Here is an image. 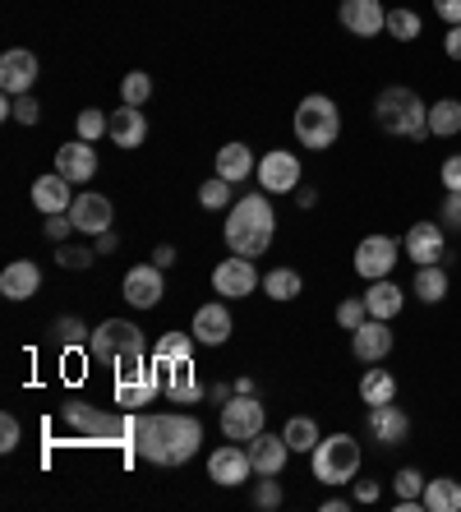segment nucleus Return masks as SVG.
<instances>
[{
	"mask_svg": "<svg viewBox=\"0 0 461 512\" xmlns=\"http://www.w3.org/2000/svg\"><path fill=\"white\" fill-rule=\"evenodd\" d=\"M153 360H166V365L171 360H194V333H162Z\"/></svg>",
	"mask_w": 461,
	"mask_h": 512,
	"instance_id": "36",
	"label": "nucleus"
},
{
	"mask_svg": "<svg viewBox=\"0 0 461 512\" xmlns=\"http://www.w3.org/2000/svg\"><path fill=\"white\" fill-rule=\"evenodd\" d=\"M102 134H111V116H102L97 107H83V111H79V139L97 143Z\"/></svg>",
	"mask_w": 461,
	"mask_h": 512,
	"instance_id": "41",
	"label": "nucleus"
},
{
	"mask_svg": "<svg viewBox=\"0 0 461 512\" xmlns=\"http://www.w3.org/2000/svg\"><path fill=\"white\" fill-rule=\"evenodd\" d=\"M282 439H286L291 453H314V443H319L323 434H319V425H314L309 416H291L286 420V429H282Z\"/></svg>",
	"mask_w": 461,
	"mask_h": 512,
	"instance_id": "35",
	"label": "nucleus"
},
{
	"mask_svg": "<svg viewBox=\"0 0 461 512\" xmlns=\"http://www.w3.org/2000/svg\"><path fill=\"white\" fill-rule=\"evenodd\" d=\"M65 425L88 434V439H125L134 429L130 416H111V411H97L88 402H65Z\"/></svg>",
	"mask_w": 461,
	"mask_h": 512,
	"instance_id": "8",
	"label": "nucleus"
},
{
	"mask_svg": "<svg viewBox=\"0 0 461 512\" xmlns=\"http://www.w3.org/2000/svg\"><path fill=\"white\" fill-rule=\"evenodd\" d=\"M383 494L379 480H355V503H374Z\"/></svg>",
	"mask_w": 461,
	"mask_h": 512,
	"instance_id": "52",
	"label": "nucleus"
},
{
	"mask_svg": "<svg viewBox=\"0 0 461 512\" xmlns=\"http://www.w3.org/2000/svg\"><path fill=\"white\" fill-rule=\"evenodd\" d=\"M70 222L83 236H102V231H111V222H116V208H111L107 194H74Z\"/></svg>",
	"mask_w": 461,
	"mask_h": 512,
	"instance_id": "18",
	"label": "nucleus"
},
{
	"mask_svg": "<svg viewBox=\"0 0 461 512\" xmlns=\"http://www.w3.org/2000/svg\"><path fill=\"white\" fill-rule=\"evenodd\" d=\"M97 245H102V254H111V250H116V245H120V240H116V231H102V236H97Z\"/></svg>",
	"mask_w": 461,
	"mask_h": 512,
	"instance_id": "56",
	"label": "nucleus"
},
{
	"mask_svg": "<svg viewBox=\"0 0 461 512\" xmlns=\"http://www.w3.org/2000/svg\"><path fill=\"white\" fill-rule=\"evenodd\" d=\"M37 286H42V268L33 259H14L0 273V296L5 300H28V296H37Z\"/></svg>",
	"mask_w": 461,
	"mask_h": 512,
	"instance_id": "26",
	"label": "nucleus"
},
{
	"mask_svg": "<svg viewBox=\"0 0 461 512\" xmlns=\"http://www.w3.org/2000/svg\"><path fill=\"white\" fill-rule=\"evenodd\" d=\"M296 203H300V208H314V203H319V194H314V190H305V185H300V190H296Z\"/></svg>",
	"mask_w": 461,
	"mask_h": 512,
	"instance_id": "55",
	"label": "nucleus"
},
{
	"mask_svg": "<svg viewBox=\"0 0 461 512\" xmlns=\"http://www.w3.org/2000/svg\"><path fill=\"white\" fill-rule=\"evenodd\" d=\"M365 429H369V439H374V443H383V448H397V443L411 439V416H406L397 402H383V406H369Z\"/></svg>",
	"mask_w": 461,
	"mask_h": 512,
	"instance_id": "15",
	"label": "nucleus"
},
{
	"mask_svg": "<svg viewBox=\"0 0 461 512\" xmlns=\"http://www.w3.org/2000/svg\"><path fill=\"white\" fill-rule=\"evenodd\" d=\"M254 171H259V157H254L249 143H226V148H217V176L222 180L240 185V180H249Z\"/></svg>",
	"mask_w": 461,
	"mask_h": 512,
	"instance_id": "28",
	"label": "nucleus"
},
{
	"mask_svg": "<svg viewBox=\"0 0 461 512\" xmlns=\"http://www.w3.org/2000/svg\"><path fill=\"white\" fill-rule=\"evenodd\" d=\"M231 310L226 305H199L194 310V323H190V333H194V342L199 346H222V342H231Z\"/></svg>",
	"mask_w": 461,
	"mask_h": 512,
	"instance_id": "24",
	"label": "nucleus"
},
{
	"mask_svg": "<svg viewBox=\"0 0 461 512\" xmlns=\"http://www.w3.org/2000/svg\"><path fill=\"white\" fill-rule=\"evenodd\" d=\"M88 337H93V333H88V328H83V319H74V314L56 323V342L60 346H79V342L88 346Z\"/></svg>",
	"mask_w": 461,
	"mask_h": 512,
	"instance_id": "46",
	"label": "nucleus"
},
{
	"mask_svg": "<svg viewBox=\"0 0 461 512\" xmlns=\"http://www.w3.org/2000/svg\"><path fill=\"white\" fill-rule=\"evenodd\" d=\"M309 466H314V480L328 489L351 485L360 476V439L355 434H328V439L314 443L309 453Z\"/></svg>",
	"mask_w": 461,
	"mask_h": 512,
	"instance_id": "5",
	"label": "nucleus"
},
{
	"mask_svg": "<svg viewBox=\"0 0 461 512\" xmlns=\"http://www.w3.org/2000/svg\"><path fill=\"white\" fill-rule=\"evenodd\" d=\"M120 291H125V300H130L134 310H153L157 300L166 296L162 268H157V263H139V268H130V273H125Z\"/></svg>",
	"mask_w": 461,
	"mask_h": 512,
	"instance_id": "22",
	"label": "nucleus"
},
{
	"mask_svg": "<svg viewBox=\"0 0 461 512\" xmlns=\"http://www.w3.org/2000/svg\"><path fill=\"white\" fill-rule=\"evenodd\" d=\"M14 448H19V420L5 411L0 416V453H14Z\"/></svg>",
	"mask_w": 461,
	"mask_h": 512,
	"instance_id": "49",
	"label": "nucleus"
},
{
	"mask_svg": "<svg viewBox=\"0 0 461 512\" xmlns=\"http://www.w3.org/2000/svg\"><path fill=\"white\" fill-rule=\"evenodd\" d=\"M162 388V370L157 365H134V370H120V383H116V406L120 411H139L148 406Z\"/></svg>",
	"mask_w": 461,
	"mask_h": 512,
	"instance_id": "11",
	"label": "nucleus"
},
{
	"mask_svg": "<svg viewBox=\"0 0 461 512\" xmlns=\"http://www.w3.org/2000/svg\"><path fill=\"white\" fill-rule=\"evenodd\" d=\"M56 263L60 268H70V273H83V268H93V250H83V245H56Z\"/></svg>",
	"mask_w": 461,
	"mask_h": 512,
	"instance_id": "43",
	"label": "nucleus"
},
{
	"mask_svg": "<svg viewBox=\"0 0 461 512\" xmlns=\"http://www.w3.org/2000/svg\"><path fill=\"white\" fill-rule=\"evenodd\" d=\"M369 319V310H365V296H346L342 305H337V323H342L346 333H355L360 323Z\"/></svg>",
	"mask_w": 461,
	"mask_h": 512,
	"instance_id": "44",
	"label": "nucleus"
},
{
	"mask_svg": "<svg viewBox=\"0 0 461 512\" xmlns=\"http://www.w3.org/2000/svg\"><path fill=\"white\" fill-rule=\"evenodd\" d=\"M392 328H388V319H365L360 328L351 333V351H355V360H365V365H379V360H388L392 356Z\"/></svg>",
	"mask_w": 461,
	"mask_h": 512,
	"instance_id": "21",
	"label": "nucleus"
},
{
	"mask_svg": "<svg viewBox=\"0 0 461 512\" xmlns=\"http://www.w3.org/2000/svg\"><path fill=\"white\" fill-rule=\"evenodd\" d=\"M448 268L443 263H425V268H415V296L425 300V305H438V300H448Z\"/></svg>",
	"mask_w": 461,
	"mask_h": 512,
	"instance_id": "32",
	"label": "nucleus"
},
{
	"mask_svg": "<svg viewBox=\"0 0 461 512\" xmlns=\"http://www.w3.org/2000/svg\"><path fill=\"white\" fill-rule=\"evenodd\" d=\"M37 56L28 47H10L5 56H0V88L10 97H19V93H33V84H37Z\"/></svg>",
	"mask_w": 461,
	"mask_h": 512,
	"instance_id": "19",
	"label": "nucleus"
},
{
	"mask_svg": "<svg viewBox=\"0 0 461 512\" xmlns=\"http://www.w3.org/2000/svg\"><path fill=\"white\" fill-rule=\"evenodd\" d=\"M70 203H74V185L60 176V171H47V176L33 180V208H37L42 217L70 213Z\"/></svg>",
	"mask_w": 461,
	"mask_h": 512,
	"instance_id": "23",
	"label": "nucleus"
},
{
	"mask_svg": "<svg viewBox=\"0 0 461 512\" xmlns=\"http://www.w3.org/2000/svg\"><path fill=\"white\" fill-rule=\"evenodd\" d=\"M143 351H148L143 328L130 323V319H107L102 328H93V337H88V356H93L97 365L116 370V374L143 365Z\"/></svg>",
	"mask_w": 461,
	"mask_h": 512,
	"instance_id": "4",
	"label": "nucleus"
},
{
	"mask_svg": "<svg viewBox=\"0 0 461 512\" xmlns=\"http://www.w3.org/2000/svg\"><path fill=\"white\" fill-rule=\"evenodd\" d=\"M425 485H429V480L420 476L415 466H402V471L392 476V489H397V499H420V494H425Z\"/></svg>",
	"mask_w": 461,
	"mask_h": 512,
	"instance_id": "42",
	"label": "nucleus"
},
{
	"mask_svg": "<svg viewBox=\"0 0 461 512\" xmlns=\"http://www.w3.org/2000/svg\"><path fill=\"white\" fill-rule=\"evenodd\" d=\"M420 503H425V512H461V480L434 476L420 494Z\"/></svg>",
	"mask_w": 461,
	"mask_h": 512,
	"instance_id": "30",
	"label": "nucleus"
},
{
	"mask_svg": "<svg viewBox=\"0 0 461 512\" xmlns=\"http://www.w3.org/2000/svg\"><path fill=\"white\" fill-rule=\"evenodd\" d=\"M249 471H254V462H249V448H240L236 439L208 457V480H213V485H222V489L245 485Z\"/></svg>",
	"mask_w": 461,
	"mask_h": 512,
	"instance_id": "17",
	"label": "nucleus"
},
{
	"mask_svg": "<svg viewBox=\"0 0 461 512\" xmlns=\"http://www.w3.org/2000/svg\"><path fill=\"white\" fill-rule=\"evenodd\" d=\"M402 250H406V259H411L415 268H425V263H443L448 259V231H443V222H415V227L406 231Z\"/></svg>",
	"mask_w": 461,
	"mask_h": 512,
	"instance_id": "12",
	"label": "nucleus"
},
{
	"mask_svg": "<svg viewBox=\"0 0 461 512\" xmlns=\"http://www.w3.org/2000/svg\"><path fill=\"white\" fill-rule=\"evenodd\" d=\"M157 370H162V388H166V397L176 406H190V402H199V397H208L213 388H203L199 383V374H194V360H153Z\"/></svg>",
	"mask_w": 461,
	"mask_h": 512,
	"instance_id": "14",
	"label": "nucleus"
},
{
	"mask_svg": "<svg viewBox=\"0 0 461 512\" xmlns=\"http://www.w3.org/2000/svg\"><path fill=\"white\" fill-rule=\"evenodd\" d=\"M443 51H448V60H461V24L448 28V37H443Z\"/></svg>",
	"mask_w": 461,
	"mask_h": 512,
	"instance_id": "53",
	"label": "nucleus"
},
{
	"mask_svg": "<svg viewBox=\"0 0 461 512\" xmlns=\"http://www.w3.org/2000/svg\"><path fill=\"white\" fill-rule=\"evenodd\" d=\"M397 268V240L392 236H365L355 245V273L365 282H379V277H392Z\"/></svg>",
	"mask_w": 461,
	"mask_h": 512,
	"instance_id": "13",
	"label": "nucleus"
},
{
	"mask_svg": "<svg viewBox=\"0 0 461 512\" xmlns=\"http://www.w3.org/2000/svg\"><path fill=\"white\" fill-rule=\"evenodd\" d=\"M263 291H268V300L286 305V300H296L300 291H305V277H300L296 268H272V273L263 277Z\"/></svg>",
	"mask_w": 461,
	"mask_h": 512,
	"instance_id": "34",
	"label": "nucleus"
},
{
	"mask_svg": "<svg viewBox=\"0 0 461 512\" xmlns=\"http://www.w3.org/2000/svg\"><path fill=\"white\" fill-rule=\"evenodd\" d=\"M438 185H443V190H461V153L443 157V167H438Z\"/></svg>",
	"mask_w": 461,
	"mask_h": 512,
	"instance_id": "48",
	"label": "nucleus"
},
{
	"mask_svg": "<svg viewBox=\"0 0 461 512\" xmlns=\"http://www.w3.org/2000/svg\"><path fill=\"white\" fill-rule=\"evenodd\" d=\"M259 286H263V277H259V268H254V259H245V254H231V259H222L213 268V291L226 300H245V296H254Z\"/></svg>",
	"mask_w": 461,
	"mask_h": 512,
	"instance_id": "10",
	"label": "nucleus"
},
{
	"mask_svg": "<svg viewBox=\"0 0 461 512\" xmlns=\"http://www.w3.org/2000/svg\"><path fill=\"white\" fill-rule=\"evenodd\" d=\"M429 134H434V139L461 134V102L457 97H438L434 107H429Z\"/></svg>",
	"mask_w": 461,
	"mask_h": 512,
	"instance_id": "33",
	"label": "nucleus"
},
{
	"mask_svg": "<svg viewBox=\"0 0 461 512\" xmlns=\"http://www.w3.org/2000/svg\"><path fill=\"white\" fill-rule=\"evenodd\" d=\"M5 116H10V120H19V125H37V116H42V107H37V97H33V93H19V97H10V93H5Z\"/></svg>",
	"mask_w": 461,
	"mask_h": 512,
	"instance_id": "39",
	"label": "nucleus"
},
{
	"mask_svg": "<svg viewBox=\"0 0 461 512\" xmlns=\"http://www.w3.org/2000/svg\"><path fill=\"white\" fill-rule=\"evenodd\" d=\"M286 457H291V448H286V439L282 434H254L249 439V462H254V471L259 476H282L286 471Z\"/></svg>",
	"mask_w": 461,
	"mask_h": 512,
	"instance_id": "25",
	"label": "nucleus"
},
{
	"mask_svg": "<svg viewBox=\"0 0 461 512\" xmlns=\"http://www.w3.org/2000/svg\"><path fill=\"white\" fill-rule=\"evenodd\" d=\"M143 139H148V120H143V107L111 111V143H116V148H143Z\"/></svg>",
	"mask_w": 461,
	"mask_h": 512,
	"instance_id": "29",
	"label": "nucleus"
},
{
	"mask_svg": "<svg viewBox=\"0 0 461 512\" xmlns=\"http://www.w3.org/2000/svg\"><path fill=\"white\" fill-rule=\"evenodd\" d=\"M402 305H406V291L392 277H379V282H369V291H365V310H369V319H397L402 314Z\"/></svg>",
	"mask_w": 461,
	"mask_h": 512,
	"instance_id": "27",
	"label": "nucleus"
},
{
	"mask_svg": "<svg viewBox=\"0 0 461 512\" xmlns=\"http://www.w3.org/2000/svg\"><path fill=\"white\" fill-rule=\"evenodd\" d=\"M199 203L203 208H231V180H222V176H213V180H203L199 185Z\"/></svg>",
	"mask_w": 461,
	"mask_h": 512,
	"instance_id": "40",
	"label": "nucleus"
},
{
	"mask_svg": "<svg viewBox=\"0 0 461 512\" xmlns=\"http://www.w3.org/2000/svg\"><path fill=\"white\" fill-rule=\"evenodd\" d=\"M176 259H180V254L171 250V245H157V250H153V263L162 268V273H166V268H176Z\"/></svg>",
	"mask_w": 461,
	"mask_h": 512,
	"instance_id": "54",
	"label": "nucleus"
},
{
	"mask_svg": "<svg viewBox=\"0 0 461 512\" xmlns=\"http://www.w3.org/2000/svg\"><path fill=\"white\" fill-rule=\"evenodd\" d=\"M70 231H74L70 213H51V217H47V240H56V245H60V240L70 236Z\"/></svg>",
	"mask_w": 461,
	"mask_h": 512,
	"instance_id": "50",
	"label": "nucleus"
},
{
	"mask_svg": "<svg viewBox=\"0 0 461 512\" xmlns=\"http://www.w3.org/2000/svg\"><path fill=\"white\" fill-rule=\"evenodd\" d=\"M337 19H342V28L351 37H379V33H388V10H383V0H342Z\"/></svg>",
	"mask_w": 461,
	"mask_h": 512,
	"instance_id": "16",
	"label": "nucleus"
},
{
	"mask_svg": "<svg viewBox=\"0 0 461 512\" xmlns=\"http://www.w3.org/2000/svg\"><path fill=\"white\" fill-rule=\"evenodd\" d=\"M272 236H277V213H272L268 194L259 190L231 203V213H226V245H231V254L259 259L272 245Z\"/></svg>",
	"mask_w": 461,
	"mask_h": 512,
	"instance_id": "2",
	"label": "nucleus"
},
{
	"mask_svg": "<svg viewBox=\"0 0 461 512\" xmlns=\"http://www.w3.org/2000/svg\"><path fill=\"white\" fill-rule=\"evenodd\" d=\"M134 453L153 466H185L203 443V425L185 411H153V416H139L130 429Z\"/></svg>",
	"mask_w": 461,
	"mask_h": 512,
	"instance_id": "1",
	"label": "nucleus"
},
{
	"mask_svg": "<svg viewBox=\"0 0 461 512\" xmlns=\"http://www.w3.org/2000/svg\"><path fill=\"white\" fill-rule=\"evenodd\" d=\"M438 222H443V231H461V190L443 194V203H438Z\"/></svg>",
	"mask_w": 461,
	"mask_h": 512,
	"instance_id": "45",
	"label": "nucleus"
},
{
	"mask_svg": "<svg viewBox=\"0 0 461 512\" xmlns=\"http://www.w3.org/2000/svg\"><path fill=\"white\" fill-rule=\"evenodd\" d=\"M337 134H342V111H337V102H332L328 93H309L296 107V139L305 143V148H314V153H323V148L337 143Z\"/></svg>",
	"mask_w": 461,
	"mask_h": 512,
	"instance_id": "6",
	"label": "nucleus"
},
{
	"mask_svg": "<svg viewBox=\"0 0 461 512\" xmlns=\"http://www.w3.org/2000/svg\"><path fill=\"white\" fill-rule=\"evenodd\" d=\"M420 14L406 10V5H397V10H388V37H397V42H415L420 37Z\"/></svg>",
	"mask_w": 461,
	"mask_h": 512,
	"instance_id": "38",
	"label": "nucleus"
},
{
	"mask_svg": "<svg viewBox=\"0 0 461 512\" xmlns=\"http://www.w3.org/2000/svg\"><path fill=\"white\" fill-rule=\"evenodd\" d=\"M300 157L291 153V148H272V153L259 157V171H254V180H259L263 194H296L300 190Z\"/></svg>",
	"mask_w": 461,
	"mask_h": 512,
	"instance_id": "9",
	"label": "nucleus"
},
{
	"mask_svg": "<svg viewBox=\"0 0 461 512\" xmlns=\"http://www.w3.org/2000/svg\"><path fill=\"white\" fill-rule=\"evenodd\" d=\"M434 14L443 19V24H461V0H434Z\"/></svg>",
	"mask_w": 461,
	"mask_h": 512,
	"instance_id": "51",
	"label": "nucleus"
},
{
	"mask_svg": "<svg viewBox=\"0 0 461 512\" xmlns=\"http://www.w3.org/2000/svg\"><path fill=\"white\" fill-rule=\"evenodd\" d=\"M374 120H379V130L392 134V139H429V107L420 102L415 88H402L392 84L374 97Z\"/></svg>",
	"mask_w": 461,
	"mask_h": 512,
	"instance_id": "3",
	"label": "nucleus"
},
{
	"mask_svg": "<svg viewBox=\"0 0 461 512\" xmlns=\"http://www.w3.org/2000/svg\"><path fill=\"white\" fill-rule=\"evenodd\" d=\"M254 508L272 512V508H282V485H277V476H263L259 489H254Z\"/></svg>",
	"mask_w": 461,
	"mask_h": 512,
	"instance_id": "47",
	"label": "nucleus"
},
{
	"mask_svg": "<svg viewBox=\"0 0 461 512\" xmlns=\"http://www.w3.org/2000/svg\"><path fill=\"white\" fill-rule=\"evenodd\" d=\"M360 402L365 406L397 402V374L392 370H365L360 374Z\"/></svg>",
	"mask_w": 461,
	"mask_h": 512,
	"instance_id": "31",
	"label": "nucleus"
},
{
	"mask_svg": "<svg viewBox=\"0 0 461 512\" xmlns=\"http://www.w3.org/2000/svg\"><path fill=\"white\" fill-rule=\"evenodd\" d=\"M148 97H153V74L130 70L125 79H120V102H125V107H143Z\"/></svg>",
	"mask_w": 461,
	"mask_h": 512,
	"instance_id": "37",
	"label": "nucleus"
},
{
	"mask_svg": "<svg viewBox=\"0 0 461 512\" xmlns=\"http://www.w3.org/2000/svg\"><path fill=\"white\" fill-rule=\"evenodd\" d=\"M213 397L217 402H231V383H213Z\"/></svg>",
	"mask_w": 461,
	"mask_h": 512,
	"instance_id": "57",
	"label": "nucleus"
},
{
	"mask_svg": "<svg viewBox=\"0 0 461 512\" xmlns=\"http://www.w3.org/2000/svg\"><path fill=\"white\" fill-rule=\"evenodd\" d=\"M56 171L70 185H88V180L97 176V148L88 139H70L56 148Z\"/></svg>",
	"mask_w": 461,
	"mask_h": 512,
	"instance_id": "20",
	"label": "nucleus"
},
{
	"mask_svg": "<svg viewBox=\"0 0 461 512\" xmlns=\"http://www.w3.org/2000/svg\"><path fill=\"white\" fill-rule=\"evenodd\" d=\"M222 434L236 443H249L254 434H263V425H268V411H263V402L254 393H236L231 402H222Z\"/></svg>",
	"mask_w": 461,
	"mask_h": 512,
	"instance_id": "7",
	"label": "nucleus"
}]
</instances>
